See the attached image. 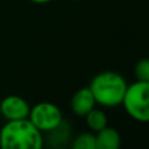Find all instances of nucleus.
I'll return each instance as SVG.
<instances>
[{"instance_id": "f257e3e1", "label": "nucleus", "mask_w": 149, "mask_h": 149, "mask_svg": "<svg viewBox=\"0 0 149 149\" xmlns=\"http://www.w3.org/2000/svg\"><path fill=\"white\" fill-rule=\"evenodd\" d=\"M0 147L3 149H41L43 136L28 118L7 120L0 130Z\"/></svg>"}, {"instance_id": "f03ea898", "label": "nucleus", "mask_w": 149, "mask_h": 149, "mask_svg": "<svg viewBox=\"0 0 149 149\" xmlns=\"http://www.w3.org/2000/svg\"><path fill=\"white\" fill-rule=\"evenodd\" d=\"M127 86L128 85L122 74L113 71H106L93 77L89 89L93 93L95 103L113 107L122 103Z\"/></svg>"}, {"instance_id": "7ed1b4c3", "label": "nucleus", "mask_w": 149, "mask_h": 149, "mask_svg": "<svg viewBox=\"0 0 149 149\" xmlns=\"http://www.w3.org/2000/svg\"><path fill=\"white\" fill-rule=\"evenodd\" d=\"M122 105L132 119L141 123L149 122V82L136 81L127 86Z\"/></svg>"}, {"instance_id": "20e7f679", "label": "nucleus", "mask_w": 149, "mask_h": 149, "mask_svg": "<svg viewBox=\"0 0 149 149\" xmlns=\"http://www.w3.org/2000/svg\"><path fill=\"white\" fill-rule=\"evenodd\" d=\"M28 119L41 132H47L63 120L62 111L51 102H39L30 107Z\"/></svg>"}, {"instance_id": "39448f33", "label": "nucleus", "mask_w": 149, "mask_h": 149, "mask_svg": "<svg viewBox=\"0 0 149 149\" xmlns=\"http://www.w3.org/2000/svg\"><path fill=\"white\" fill-rule=\"evenodd\" d=\"M30 106L20 95H8L0 102V113L7 120H17L29 116Z\"/></svg>"}, {"instance_id": "423d86ee", "label": "nucleus", "mask_w": 149, "mask_h": 149, "mask_svg": "<svg viewBox=\"0 0 149 149\" xmlns=\"http://www.w3.org/2000/svg\"><path fill=\"white\" fill-rule=\"evenodd\" d=\"M95 100L89 86L79 89L71 98V109L76 115L85 116L92 109H94Z\"/></svg>"}, {"instance_id": "0eeeda50", "label": "nucleus", "mask_w": 149, "mask_h": 149, "mask_svg": "<svg viewBox=\"0 0 149 149\" xmlns=\"http://www.w3.org/2000/svg\"><path fill=\"white\" fill-rule=\"evenodd\" d=\"M120 147V135L113 127L100 130L95 135V149H118Z\"/></svg>"}, {"instance_id": "6e6552de", "label": "nucleus", "mask_w": 149, "mask_h": 149, "mask_svg": "<svg viewBox=\"0 0 149 149\" xmlns=\"http://www.w3.org/2000/svg\"><path fill=\"white\" fill-rule=\"evenodd\" d=\"M49 145L52 148H64L71 139V128L67 122L62 120L56 127L47 131Z\"/></svg>"}, {"instance_id": "1a4fd4ad", "label": "nucleus", "mask_w": 149, "mask_h": 149, "mask_svg": "<svg viewBox=\"0 0 149 149\" xmlns=\"http://www.w3.org/2000/svg\"><path fill=\"white\" fill-rule=\"evenodd\" d=\"M85 120H86L88 127L94 132H98L107 126V116L102 110H98V109H92L85 115Z\"/></svg>"}, {"instance_id": "9d476101", "label": "nucleus", "mask_w": 149, "mask_h": 149, "mask_svg": "<svg viewBox=\"0 0 149 149\" xmlns=\"http://www.w3.org/2000/svg\"><path fill=\"white\" fill-rule=\"evenodd\" d=\"M73 149H95V135L85 132L74 137L72 141Z\"/></svg>"}, {"instance_id": "9b49d317", "label": "nucleus", "mask_w": 149, "mask_h": 149, "mask_svg": "<svg viewBox=\"0 0 149 149\" xmlns=\"http://www.w3.org/2000/svg\"><path fill=\"white\" fill-rule=\"evenodd\" d=\"M135 76L137 81L149 82V59H141L135 65Z\"/></svg>"}, {"instance_id": "f8f14e48", "label": "nucleus", "mask_w": 149, "mask_h": 149, "mask_svg": "<svg viewBox=\"0 0 149 149\" xmlns=\"http://www.w3.org/2000/svg\"><path fill=\"white\" fill-rule=\"evenodd\" d=\"M30 1L38 3V4H43V3H49V1H51V0H30Z\"/></svg>"}]
</instances>
